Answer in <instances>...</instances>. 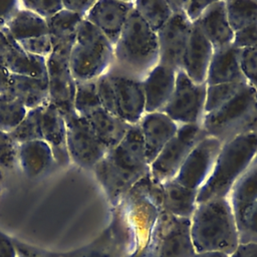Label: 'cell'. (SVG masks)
I'll use <instances>...</instances> for the list:
<instances>
[{
    "mask_svg": "<svg viewBox=\"0 0 257 257\" xmlns=\"http://www.w3.org/2000/svg\"><path fill=\"white\" fill-rule=\"evenodd\" d=\"M92 171L110 205L117 207L127 193L150 174L139 125H131L124 138L108 150Z\"/></svg>",
    "mask_w": 257,
    "mask_h": 257,
    "instance_id": "obj_1",
    "label": "cell"
},
{
    "mask_svg": "<svg viewBox=\"0 0 257 257\" xmlns=\"http://www.w3.org/2000/svg\"><path fill=\"white\" fill-rule=\"evenodd\" d=\"M191 237L196 252L230 255L238 246L236 219L228 198L198 203L191 218Z\"/></svg>",
    "mask_w": 257,
    "mask_h": 257,
    "instance_id": "obj_2",
    "label": "cell"
},
{
    "mask_svg": "<svg viewBox=\"0 0 257 257\" xmlns=\"http://www.w3.org/2000/svg\"><path fill=\"white\" fill-rule=\"evenodd\" d=\"M159 61L157 33L134 9L113 45L112 67L142 80Z\"/></svg>",
    "mask_w": 257,
    "mask_h": 257,
    "instance_id": "obj_3",
    "label": "cell"
},
{
    "mask_svg": "<svg viewBox=\"0 0 257 257\" xmlns=\"http://www.w3.org/2000/svg\"><path fill=\"white\" fill-rule=\"evenodd\" d=\"M256 153L257 133L223 143L212 174L198 191V203L228 198L235 183L252 165Z\"/></svg>",
    "mask_w": 257,
    "mask_h": 257,
    "instance_id": "obj_4",
    "label": "cell"
},
{
    "mask_svg": "<svg viewBox=\"0 0 257 257\" xmlns=\"http://www.w3.org/2000/svg\"><path fill=\"white\" fill-rule=\"evenodd\" d=\"M202 126L207 136L222 144L257 133V90L246 84L220 108L206 113Z\"/></svg>",
    "mask_w": 257,
    "mask_h": 257,
    "instance_id": "obj_5",
    "label": "cell"
},
{
    "mask_svg": "<svg viewBox=\"0 0 257 257\" xmlns=\"http://www.w3.org/2000/svg\"><path fill=\"white\" fill-rule=\"evenodd\" d=\"M76 81L96 80L113 63V45L92 24L83 19L68 57Z\"/></svg>",
    "mask_w": 257,
    "mask_h": 257,
    "instance_id": "obj_6",
    "label": "cell"
},
{
    "mask_svg": "<svg viewBox=\"0 0 257 257\" xmlns=\"http://www.w3.org/2000/svg\"><path fill=\"white\" fill-rule=\"evenodd\" d=\"M101 106L130 125L138 124L146 113L142 80L112 66L96 79Z\"/></svg>",
    "mask_w": 257,
    "mask_h": 257,
    "instance_id": "obj_7",
    "label": "cell"
},
{
    "mask_svg": "<svg viewBox=\"0 0 257 257\" xmlns=\"http://www.w3.org/2000/svg\"><path fill=\"white\" fill-rule=\"evenodd\" d=\"M206 136L202 124L180 125L176 135L151 163V178L158 184L174 179L190 152Z\"/></svg>",
    "mask_w": 257,
    "mask_h": 257,
    "instance_id": "obj_8",
    "label": "cell"
},
{
    "mask_svg": "<svg viewBox=\"0 0 257 257\" xmlns=\"http://www.w3.org/2000/svg\"><path fill=\"white\" fill-rule=\"evenodd\" d=\"M206 89V83L198 84L182 70H178L174 91L162 111L179 125L202 124Z\"/></svg>",
    "mask_w": 257,
    "mask_h": 257,
    "instance_id": "obj_9",
    "label": "cell"
},
{
    "mask_svg": "<svg viewBox=\"0 0 257 257\" xmlns=\"http://www.w3.org/2000/svg\"><path fill=\"white\" fill-rule=\"evenodd\" d=\"M155 257H193L191 219L178 218L161 210L152 233Z\"/></svg>",
    "mask_w": 257,
    "mask_h": 257,
    "instance_id": "obj_10",
    "label": "cell"
},
{
    "mask_svg": "<svg viewBox=\"0 0 257 257\" xmlns=\"http://www.w3.org/2000/svg\"><path fill=\"white\" fill-rule=\"evenodd\" d=\"M66 149L71 162L92 170L103 159L108 149L98 140L85 117L76 113L64 116Z\"/></svg>",
    "mask_w": 257,
    "mask_h": 257,
    "instance_id": "obj_11",
    "label": "cell"
},
{
    "mask_svg": "<svg viewBox=\"0 0 257 257\" xmlns=\"http://www.w3.org/2000/svg\"><path fill=\"white\" fill-rule=\"evenodd\" d=\"M222 145L216 138L204 137L190 152L174 180L199 191L212 174Z\"/></svg>",
    "mask_w": 257,
    "mask_h": 257,
    "instance_id": "obj_12",
    "label": "cell"
},
{
    "mask_svg": "<svg viewBox=\"0 0 257 257\" xmlns=\"http://www.w3.org/2000/svg\"><path fill=\"white\" fill-rule=\"evenodd\" d=\"M130 247V239L122 214L118 207L109 226L90 243L61 253V257H124Z\"/></svg>",
    "mask_w": 257,
    "mask_h": 257,
    "instance_id": "obj_13",
    "label": "cell"
},
{
    "mask_svg": "<svg viewBox=\"0 0 257 257\" xmlns=\"http://www.w3.org/2000/svg\"><path fill=\"white\" fill-rule=\"evenodd\" d=\"M48 102L63 116L75 113L73 107L76 80L69 67L68 57L52 52L46 59Z\"/></svg>",
    "mask_w": 257,
    "mask_h": 257,
    "instance_id": "obj_14",
    "label": "cell"
},
{
    "mask_svg": "<svg viewBox=\"0 0 257 257\" xmlns=\"http://www.w3.org/2000/svg\"><path fill=\"white\" fill-rule=\"evenodd\" d=\"M193 23L184 11L173 13L169 21L157 32L160 63L180 70Z\"/></svg>",
    "mask_w": 257,
    "mask_h": 257,
    "instance_id": "obj_15",
    "label": "cell"
},
{
    "mask_svg": "<svg viewBox=\"0 0 257 257\" xmlns=\"http://www.w3.org/2000/svg\"><path fill=\"white\" fill-rule=\"evenodd\" d=\"M134 9L135 1L99 0L94 2L84 19L114 45Z\"/></svg>",
    "mask_w": 257,
    "mask_h": 257,
    "instance_id": "obj_16",
    "label": "cell"
},
{
    "mask_svg": "<svg viewBox=\"0 0 257 257\" xmlns=\"http://www.w3.org/2000/svg\"><path fill=\"white\" fill-rule=\"evenodd\" d=\"M213 52V45L200 28L193 23L189 40L183 54L180 70L194 82L198 84L206 83Z\"/></svg>",
    "mask_w": 257,
    "mask_h": 257,
    "instance_id": "obj_17",
    "label": "cell"
},
{
    "mask_svg": "<svg viewBox=\"0 0 257 257\" xmlns=\"http://www.w3.org/2000/svg\"><path fill=\"white\" fill-rule=\"evenodd\" d=\"M138 125L150 165L176 135L180 126L163 111L146 112Z\"/></svg>",
    "mask_w": 257,
    "mask_h": 257,
    "instance_id": "obj_18",
    "label": "cell"
},
{
    "mask_svg": "<svg viewBox=\"0 0 257 257\" xmlns=\"http://www.w3.org/2000/svg\"><path fill=\"white\" fill-rule=\"evenodd\" d=\"M177 71L175 68L159 62L142 79L146 112L163 110L174 91Z\"/></svg>",
    "mask_w": 257,
    "mask_h": 257,
    "instance_id": "obj_19",
    "label": "cell"
},
{
    "mask_svg": "<svg viewBox=\"0 0 257 257\" xmlns=\"http://www.w3.org/2000/svg\"><path fill=\"white\" fill-rule=\"evenodd\" d=\"M214 48L231 45L234 39L225 1H212L202 16L195 22Z\"/></svg>",
    "mask_w": 257,
    "mask_h": 257,
    "instance_id": "obj_20",
    "label": "cell"
},
{
    "mask_svg": "<svg viewBox=\"0 0 257 257\" xmlns=\"http://www.w3.org/2000/svg\"><path fill=\"white\" fill-rule=\"evenodd\" d=\"M42 140L53 153L55 164L66 165L70 162L66 149V125L64 116L50 102L42 105L41 115Z\"/></svg>",
    "mask_w": 257,
    "mask_h": 257,
    "instance_id": "obj_21",
    "label": "cell"
},
{
    "mask_svg": "<svg viewBox=\"0 0 257 257\" xmlns=\"http://www.w3.org/2000/svg\"><path fill=\"white\" fill-rule=\"evenodd\" d=\"M240 50L233 44L214 48L206 85L245 81L240 66Z\"/></svg>",
    "mask_w": 257,
    "mask_h": 257,
    "instance_id": "obj_22",
    "label": "cell"
},
{
    "mask_svg": "<svg viewBox=\"0 0 257 257\" xmlns=\"http://www.w3.org/2000/svg\"><path fill=\"white\" fill-rule=\"evenodd\" d=\"M83 19L82 16L76 13L62 9L46 20L52 52L69 57L77 30Z\"/></svg>",
    "mask_w": 257,
    "mask_h": 257,
    "instance_id": "obj_23",
    "label": "cell"
},
{
    "mask_svg": "<svg viewBox=\"0 0 257 257\" xmlns=\"http://www.w3.org/2000/svg\"><path fill=\"white\" fill-rule=\"evenodd\" d=\"M198 191L171 179L161 184V210L178 218L191 219L198 205Z\"/></svg>",
    "mask_w": 257,
    "mask_h": 257,
    "instance_id": "obj_24",
    "label": "cell"
},
{
    "mask_svg": "<svg viewBox=\"0 0 257 257\" xmlns=\"http://www.w3.org/2000/svg\"><path fill=\"white\" fill-rule=\"evenodd\" d=\"M17 163L27 178L36 179L51 169L55 160L50 146L43 140H36L18 145Z\"/></svg>",
    "mask_w": 257,
    "mask_h": 257,
    "instance_id": "obj_25",
    "label": "cell"
},
{
    "mask_svg": "<svg viewBox=\"0 0 257 257\" xmlns=\"http://www.w3.org/2000/svg\"><path fill=\"white\" fill-rule=\"evenodd\" d=\"M83 117L86 118L98 140L108 150L115 147L131 127L128 123L103 107H99Z\"/></svg>",
    "mask_w": 257,
    "mask_h": 257,
    "instance_id": "obj_26",
    "label": "cell"
},
{
    "mask_svg": "<svg viewBox=\"0 0 257 257\" xmlns=\"http://www.w3.org/2000/svg\"><path fill=\"white\" fill-rule=\"evenodd\" d=\"M7 93L19 100L27 109L42 106L48 101L47 79L11 74Z\"/></svg>",
    "mask_w": 257,
    "mask_h": 257,
    "instance_id": "obj_27",
    "label": "cell"
},
{
    "mask_svg": "<svg viewBox=\"0 0 257 257\" xmlns=\"http://www.w3.org/2000/svg\"><path fill=\"white\" fill-rule=\"evenodd\" d=\"M46 59L45 57L24 51L16 41L12 40L11 47L3 64L11 74L47 79Z\"/></svg>",
    "mask_w": 257,
    "mask_h": 257,
    "instance_id": "obj_28",
    "label": "cell"
},
{
    "mask_svg": "<svg viewBox=\"0 0 257 257\" xmlns=\"http://www.w3.org/2000/svg\"><path fill=\"white\" fill-rule=\"evenodd\" d=\"M2 30L16 42L48 34L46 20L21 6Z\"/></svg>",
    "mask_w": 257,
    "mask_h": 257,
    "instance_id": "obj_29",
    "label": "cell"
},
{
    "mask_svg": "<svg viewBox=\"0 0 257 257\" xmlns=\"http://www.w3.org/2000/svg\"><path fill=\"white\" fill-rule=\"evenodd\" d=\"M228 200L235 216L257 202V164H252L238 179L229 194Z\"/></svg>",
    "mask_w": 257,
    "mask_h": 257,
    "instance_id": "obj_30",
    "label": "cell"
},
{
    "mask_svg": "<svg viewBox=\"0 0 257 257\" xmlns=\"http://www.w3.org/2000/svg\"><path fill=\"white\" fill-rule=\"evenodd\" d=\"M135 10L156 33L173 15L166 0H138L135 1Z\"/></svg>",
    "mask_w": 257,
    "mask_h": 257,
    "instance_id": "obj_31",
    "label": "cell"
},
{
    "mask_svg": "<svg viewBox=\"0 0 257 257\" xmlns=\"http://www.w3.org/2000/svg\"><path fill=\"white\" fill-rule=\"evenodd\" d=\"M228 19L235 31L257 24V0L225 1Z\"/></svg>",
    "mask_w": 257,
    "mask_h": 257,
    "instance_id": "obj_32",
    "label": "cell"
},
{
    "mask_svg": "<svg viewBox=\"0 0 257 257\" xmlns=\"http://www.w3.org/2000/svg\"><path fill=\"white\" fill-rule=\"evenodd\" d=\"M73 107L75 113L79 116H86L91 111L102 107L97 92L96 80L76 81Z\"/></svg>",
    "mask_w": 257,
    "mask_h": 257,
    "instance_id": "obj_33",
    "label": "cell"
},
{
    "mask_svg": "<svg viewBox=\"0 0 257 257\" xmlns=\"http://www.w3.org/2000/svg\"><path fill=\"white\" fill-rule=\"evenodd\" d=\"M28 109L9 93L0 95V130L10 134L22 121Z\"/></svg>",
    "mask_w": 257,
    "mask_h": 257,
    "instance_id": "obj_34",
    "label": "cell"
},
{
    "mask_svg": "<svg viewBox=\"0 0 257 257\" xmlns=\"http://www.w3.org/2000/svg\"><path fill=\"white\" fill-rule=\"evenodd\" d=\"M41 115L42 106L28 109L22 121L10 133L11 138L16 144L19 145L25 142L42 140Z\"/></svg>",
    "mask_w": 257,
    "mask_h": 257,
    "instance_id": "obj_35",
    "label": "cell"
},
{
    "mask_svg": "<svg viewBox=\"0 0 257 257\" xmlns=\"http://www.w3.org/2000/svg\"><path fill=\"white\" fill-rule=\"evenodd\" d=\"M246 84V81H237L230 83H221L207 85L205 114L212 112L227 103L234 97Z\"/></svg>",
    "mask_w": 257,
    "mask_h": 257,
    "instance_id": "obj_36",
    "label": "cell"
},
{
    "mask_svg": "<svg viewBox=\"0 0 257 257\" xmlns=\"http://www.w3.org/2000/svg\"><path fill=\"white\" fill-rule=\"evenodd\" d=\"M239 243H257V202L235 216Z\"/></svg>",
    "mask_w": 257,
    "mask_h": 257,
    "instance_id": "obj_37",
    "label": "cell"
},
{
    "mask_svg": "<svg viewBox=\"0 0 257 257\" xmlns=\"http://www.w3.org/2000/svg\"><path fill=\"white\" fill-rule=\"evenodd\" d=\"M240 66L245 81L257 90V46L240 50Z\"/></svg>",
    "mask_w": 257,
    "mask_h": 257,
    "instance_id": "obj_38",
    "label": "cell"
},
{
    "mask_svg": "<svg viewBox=\"0 0 257 257\" xmlns=\"http://www.w3.org/2000/svg\"><path fill=\"white\" fill-rule=\"evenodd\" d=\"M18 144L10 134L0 130V170H11L17 163Z\"/></svg>",
    "mask_w": 257,
    "mask_h": 257,
    "instance_id": "obj_39",
    "label": "cell"
},
{
    "mask_svg": "<svg viewBox=\"0 0 257 257\" xmlns=\"http://www.w3.org/2000/svg\"><path fill=\"white\" fill-rule=\"evenodd\" d=\"M20 6L47 20L63 9L62 1L58 0H24Z\"/></svg>",
    "mask_w": 257,
    "mask_h": 257,
    "instance_id": "obj_40",
    "label": "cell"
},
{
    "mask_svg": "<svg viewBox=\"0 0 257 257\" xmlns=\"http://www.w3.org/2000/svg\"><path fill=\"white\" fill-rule=\"evenodd\" d=\"M17 44L26 52L47 58L52 53V45L49 35L28 38L17 41Z\"/></svg>",
    "mask_w": 257,
    "mask_h": 257,
    "instance_id": "obj_41",
    "label": "cell"
},
{
    "mask_svg": "<svg viewBox=\"0 0 257 257\" xmlns=\"http://www.w3.org/2000/svg\"><path fill=\"white\" fill-rule=\"evenodd\" d=\"M232 44L239 49L256 47L257 46V24H252L235 31Z\"/></svg>",
    "mask_w": 257,
    "mask_h": 257,
    "instance_id": "obj_42",
    "label": "cell"
},
{
    "mask_svg": "<svg viewBox=\"0 0 257 257\" xmlns=\"http://www.w3.org/2000/svg\"><path fill=\"white\" fill-rule=\"evenodd\" d=\"M15 249L17 251L18 257H61V253L51 252L25 242H22L18 239L12 238Z\"/></svg>",
    "mask_w": 257,
    "mask_h": 257,
    "instance_id": "obj_43",
    "label": "cell"
},
{
    "mask_svg": "<svg viewBox=\"0 0 257 257\" xmlns=\"http://www.w3.org/2000/svg\"><path fill=\"white\" fill-rule=\"evenodd\" d=\"M212 1L204 0H188L184 1L183 11L190 22L195 23L204 13L206 8Z\"/></svg>",
    "mask_w": 257,
    "mask_h": 257,
    "instance_id": "obj_44",
    "label": "cell"
},
{
    "mask_svg": "<svg viewBox=\"0 0 257 257\" xmlns=\"http://www.w3.org/2000/svg\"><path fill=\"white\" fill-rule=\"evenodd\" d=\"M19 8V1H0V30L6 27Z\"/></svg>",
    "mask_w": 257,
    "mask_h": 257,
    "instance_id": "obj_45",
    "label": "cell"
},
{
    "mask_svg": "<svg viewBox=\"0 0 257 257\" xmlns=\"http://www.w3.org/2000/svg\"><path fill=\"white\" fill-rule=\"evenodd\" d=\"M94 2L95 1H90V0H63L62 6H63V9L76 13L84 18L87 12L90 10L92 5L94 4Z\"/></svg>",
    "mask_w": 257,
    "mask_h": 257,
    "instance_id": "obj_46",
    "label": "cell"
},
{
    "mask_svg": "<svg viewBox=\"0 0 257 257\" xmlns=\"http://www.w3.org/2000/svg\"><path fill=\"white\" fill-rule=\"evenodd\" d=\"M0 257H18L11 237L0 231Z\"/></svg>",
    "mask_w": 257,
    "mask_h": 257,
    "instance_id": "obj_47",
    "label": "cell"
},
{
    "mask_svg": "<svg viewBox=\"0 0 257 257\" xmlns=\"http://www.w3.org/2000/svg\"><path fill=\"white\" fill-rule=\"evenodd\" d=\"M229 257H257V243H239Z\"/></svg>",
    "mask_w": 257,
    "mask_h": 257,
    "instance_id": "obj_48",
    "label": "cell"
},
{
    "mask_svg": "<svg viewBox=\"0 0 257 257\" xmlns=\"http://www.w3.org/2000/svg\"><path fill=\"white\" fill-rule=\"evenodd\" d=\"M12 38L4 31L0 30V63H3L12 44Z\"/></svg>",
    "mask_w": 257,
    "mask_h": 257,
    "instance_id": "obj_49",
    "label": "cell"
},
{
    "mask_svg": "<svg viewBox=\"0 0 257 257\" xmlns=\"http://www.w3.org/2000/svg\"><path fill=\"white\" fill-rule=\"evenodd\" d=\"M10 79H11L10 71L7 69V67L3 63H0V95L8 91L9 85H10Z\"/></svg>",
    "mask_w": 257,
    "mask_h": 257,
    "instance_id": "obj_50",
    "label": "cell"
},
{
    "mask_svg": "<svg viewBox=\"0 0 257 257\" xmlns=\"http://www.w3.org/2000/svg\"><path fill=\"white\" fill-rule=\"evenodd\" d=\"M152 238V237H151ZM124 257H155L152 247V241L150 240L144 247L131 251L124 255Z\"/></svg>",
    "mask_w": 257,
    "mask_h": 257,
    "instance_id": "obj_51",
    "label": "cell"
},
{
    "mask_svg": "<svg viewBox=\"0 0 257 257\" xmlns=\"http://www.w3.org/2000/svg\"><path fill=\"white\" fill-rule=\"evenodd\" d=\"M193 257H229V255L222 253V252H196Z\"/></svg>",
    "mask_w": 257,
    "mask_h": 257,
    "instance_id": "obj_52",
    "label": "cell"
},
{
    "mask_svg": "<svg viewBox=\"0 0 257 257\" xmlns=\"http://www.w3.org/2000/svg\"><path fill=\"white\" fill-rule=\"evenodd\" d=\"M252 164H257V153H256V156H255V158H254Z\"/></svg>",
    "mask_w": 257,
    "mask_h": 257,
    "instance_id": "obj_53",
    "label": "cell"
},
{
    "mask_svg": "<svg viewBox=\"0 0 257 257\" xmlns=\"http://www.w3.org/2000/svg\"><path fill=\"white\" fill-rule=\"evenodd\" d=\"M2 177H3V175H2V171L0 170V181L2 180Z\"/></svg>",
    "mask_w": 257,
    "mask_h": 257,
    "instance_id": "obj_54",
    "label": "cell"
}]
</instances>
